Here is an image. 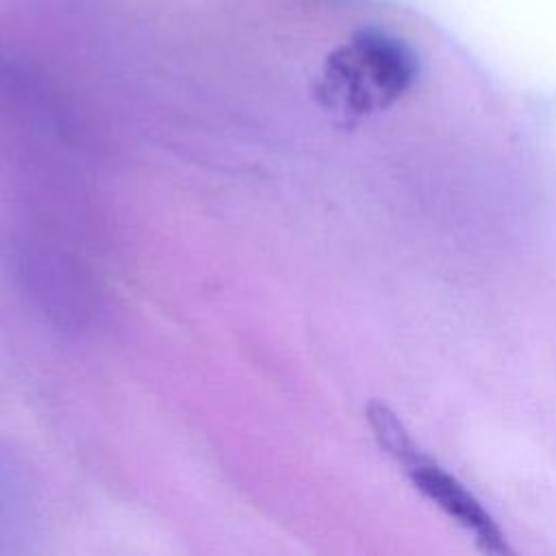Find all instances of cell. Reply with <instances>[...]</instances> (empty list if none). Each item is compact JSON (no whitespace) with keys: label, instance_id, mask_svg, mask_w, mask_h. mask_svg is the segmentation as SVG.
Here are the masks:
<instances>
[{"label":"cell","instance_id":"obj_1","mask_svg":"<svg viewBox=\"0 0 556 556\" xmlns=\"http://www.w3.org/2000/svg\"><path fill=\"white\" fill-rule=\"evenodd\" d=\"M417 70V56L404 39L363 28L326 56L315 98L339 124L352 126L400 100Z\"/></svg>","mask_w":556,"mask_h":556},{"label":"cell","instance_id":"obj_2","mask_svg":"<svg viewBox=\"0 0 556 556\" xmlns=\"http://www.w3.org/2000/svg\"><path fill=\"white\" fill-rule=\"evenodd\" d=\"M365 415L378 445L387 450V454L404 469L410 482L426 497H430L439 508L454 517L463 528L473 532L480 549L491 554L510 552L495 519L454 476H450L434 458L419 450L404 424L387 404L371 400L365 408Z\"/></svg>","mask_w":556,"mask_h":556}]
</instances>
